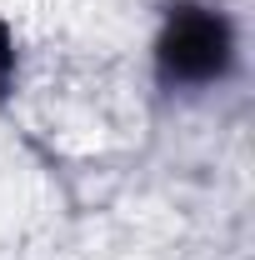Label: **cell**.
<instances>
[{
	"label": "cell",
	"mask_w": 255,
	"mask_h": 260,
	"mask_svg": "<svg viewBox=\"0 0 255 260\" xmlns=\"http://www.w3.org/2000/svg\"><path fill=\"white\" fill-rule=\"evenodd\" d=\"M230 25L210 5H180L160 35V80L165 85H210L230 65Z\"/></svg>",
	"instance_id": "6da1fadb"
},
{
	"label": "cell",
	"mask_w": 255,
	"mask_h": 260,
	"mask_svg": "<svg viewBox=\"0 0 255 260\" xmlns=\"http://www.w3.org/2000/svg\"><path fill=\"white\" fill-rule=\"evenodd\" d=\"M10 70H15V50H10V30L0 25V80H5Z\"/></svg>",
	"instance_id": "7a4b0ae2"
}]
</instances>
